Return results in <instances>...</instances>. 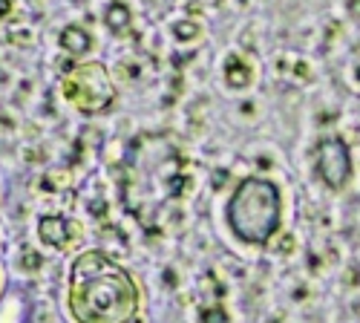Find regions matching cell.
Here are the masks:
<instances>
[{"instance_id":"1","label":"cell","mask_w":360,"mask_h":323,"mask_svg":"<svg viewBox=\"0 0 360 323\" xmlns=\"http://www.w3.org/2000/svg\"><path fill=\"white\" fill-rule=\"evenodd\" d=\"M70 312L78 323H130L139 312L136 280L104 251H84L70 269Z\"/></svg>"},{"instance_id":"5","label":"cell","mask_w":360,"mask_h":323,"mask_svg":"<svg viewBox=\"0 0 360 323\" xmlns=\"http://www.w3.org/2000/svg\"><path fill=\"white\" fill-rule=\"evenodd\" d=\"M89 35L84 32L81 26H67L64 32H61V46L70 52V55H84L86 49H89Z\"/></svg>"},{"instance_id":"7","label":"cell","mask_w":360,"mask_h":323,"mask_svg":"<svg viewBox=\"0 0 360 323\" xmlns=\"http://www.w3.org/2000/svg\"><path fill=\"white\" fill-rule=\"evenodd\" d=\"M107 20H110V29H115V32H124L130 15H127V9L122 4H112L110 12H107Z\"/></svg>"},{"instance_id":"2","label":"cell","mask_w":360,"mask_h":323,"mask_svg":"<svg viewBox=\"0 0 360 323\" xmlns=\"http://www.w3.org/2000/svg\"><path fill=\"white\" fill-rule=\"evenodd\" d=\"M228 225L243 243L265 246L280 228V188L259 176L243 179L228 199Z\"/></svg>"},{"instance_id":"4","label":"cell","mask_w":360,"mask_h":323,"mask_svg":"<svg viewBox=\"0 0 360 323\" xmlns=\"http://www.w3.org/2000/svg\"><path fill=\"white\" fill-rule=\"evenodd\" d=\"M317 170L328 188H343L352 179V156L343 139L328 136L317 144Z\"/></svg>"},{"instance_id":"3","label":"cell","mask_w":360,"mask_h":323,"mask_svg":"<svg viewBox=\"0 0 360 323\" xmlns=\"http://www.w3.org/2000/svg\"><path fill=\"white\" fill-rule=\"evenodd\" d=\"M61 96L81 113L96 115L115 101V84L104 64L89 61L72 67L61 81Z\"/></svg>"},{"instance_id":"6","label":"cell","mask_w":360,"mask_h":323,"mask_svg":"<svg viewBox=\"0 0 360 323\" xmlns=\"http://www.w3.org/2000/svg\"><path fill=\"white\" fill-rule=\"evenodd\" d=\"M67 222L61 217H46L41 220V240L49 246H64L67 243Z\"/></svg>"}]
</instances>
